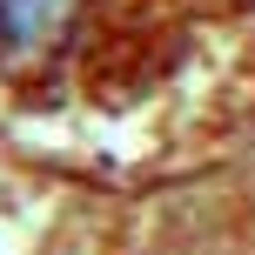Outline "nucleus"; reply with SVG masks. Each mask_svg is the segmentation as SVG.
I'll list each match as a JSON object with an SVG mask.
<instances>
[{
  "mask_svg": "<svg viewBox=\"0 0 255 255\" xmlns=\"http://www.w3.org/2000/svg\"><path fill=\"white\" fill-rule=\"evenodd\" d=\"M81 27V0H0V67H34Z\"/></svg>",
  "mask_w": 255,
  "mask_h": 255,
  "instance_id": "obj_1",
  "label": "nucleus"
}]
</instances>
